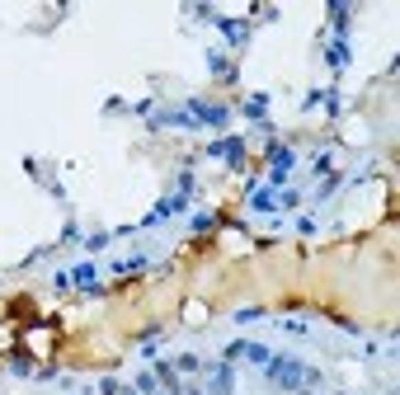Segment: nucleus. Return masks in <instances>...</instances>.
<instances>
[{
    "instance_id": "nucleus-1",
    "label": "nucleus",
    "mask_w": 400,
    "mask_h": 395,
    "mask_svg": "<svg viewBox=\"0 0 400 395\" xmlns=\"http://www.w3.org/2000/svg\"><path fill=\"white\" fill-rule=\"evenodd\" d=\"M264 376H268L273 391H311L320 381L316 367H306V363H297V358H278V353H273V363L264 367Z\"/></svg>"
},
{
    "instance_id": "nucleus-6",
    "label": "nucleus",
    "mask_w": 400,
    "mask_h": 395,
    "mask_svg": "<svg viewBox=\"0 0 400 395\" xmlns=\"http://www.w3.org/2000/svg\"><path fill=\"white\" fill-rule=\"evenodd\" d=\"M268 108H273V94H264V90H259V94H245V99H240V113H245L250 123H264V118H268Z\"/></svg>"
},
{
    "instance_id": "nucleus-11",
    "label": "nucleus",
    "mask_w": 400,
    "mask_h": 395,
    "mask_svg": "<svg viewBox=\"0 0 400 395\" xmlns=\"http://www.w3.org/2000/svg\"><path fill=\"white\" fill-rule=\"evenodd\" d=\"M250 212H278V193L273 188H250Z\"/></svg>"
},
{
    "instance_id": "nucleus-14",
    "label": "nucleus",
    "mask_w": 400,
    "mask_h": 395,
    "mask_svg": "<svg viewBox=\"0 0 400 395\" xmlns=\"http://www.w3.org/2000/svg\"><path fill=\"white\" fill-rule=\"evenodd\" d=\"M170 216H174V212H170V198H165V203H156V207H151L146 216H141V231H151V226H160V221H170Z\"/></svg>"
},
{
    "instance_id": "nucleus-25",
    "label": "nucleus",
    "mask_w": 400,
    "mask_h": 395,
    "mask_svg": "<svg viewBox=\"0 0 400 395\" xmlns=\"http://www.w3.org/2000/svg\"><path fill=\"white\" fill-rule=\"evenodd\" d=\"M292 395H311V391H292Z\"/></svg>"
},
{
    "instance_id": "nucleus-9",
    "label": "nucleus",
    "mask_w": 400,
    "mask_h": 395,
    "mask_svg": "<svg viewBox=\"0 0 400 395\" xmlns=\"http://www.w3.org/2000/svg\"><path fill=\"white\" fill-rule=\"evenodd\" d=\"M71 287H80V292H104V287H99V278H94V263H76V268H71Z\"/></svg>"
},
{
    "instance_id": "nucleus-12",
    "label": "nucleus",
    "mask_w": 400,
    "mask_h": 395,
    "mask_svg": "<svg viewBox=\"0 0 400 395\" xmlns=\"http://www.w3.org/2000/svg\"><path fill=\"white\" fill-rule=\"evenodd\" d=\"M348 61H353V48H348V43H330V52H325V66H330V71H344Z\"/></svg>"
},
{
    "instance_id": "nucleus-18",
    "label": "nucleus",
    "mask_w": 400,
    "mask_h": 395,
    "mask_svg": "<svg viewBox=\"0 0 400 395\" xmlns=\"http://www.w3.org/2000/svg\"><path fill=\"white\" fill-rule=\"evenodd\" d=\"M283 330H288V334H311V325H306L301 316H288V320H283Z\"/></svg>"
},
{
    "instance_id": "nucleus-3",
    "label": "nucleus",
    "mask_w": 400,
    "mask_h": 395,
    "mask_svg": "<svg viewBox=\"0 0 400 395\" xmlns=\"http://www.w3.org/2000/svg\"><path fill=\"white\" fill-rule=\"evenodd\" d=\"M208 156L212 160H226L231 170H245V136H221V141H208Z\"/></svg>"
},
{
    "instance_id": "nucleus-26",
    "label": "nucleus",
    "mask_w": 400,
    "mask_h": 395,
    "mask_svg": "<svg viewBox=\"0 0 400 395\" xmlns=\"http://www.w3.org/2000/svg\"><path fill=\"white\" fill-rule=\"evenodd\" d=\"M339 395H348V391H339Z\"/></svg>"
},
{
    "instance_id": "nucleus-24",
    "label": "nucleus",
    "mask_w": 400,
    "mask_h": 395,
    "mask_svg": "<svg viewBox=\"0 0 400 395\" xmlns=\"http://www.w3.org/2000/svg\"><path fill=\"white\" fill-rule=\"evenodd\" d=\"M118 395H137V386H118Z\"/></svg>"
},
{
    "instance_id": "nucleus-21",
    "label": "nucleus",
    "mask_w": 400,
    "mask_h": 395,
    "mask_svg": "<svg viewBox=\"0 0 400 395\" xmlns=\"http://www.w3.org/2000/svg\"><path fill=\"white\" fill-rule=\"evenodd\" d=\"M188 14H193V19H217L212 5H188Z\"/></svg>"
},
{
    "instance_id": "nucleus-8",
    "label": "nucleus",
    "mask_w": 400,
    "mask_h": 395,
    "mask_svg": "<svg viewBox=\"0 0 400 395\" xmlns=\"http://www.w3.org/2000/svg\"><path fill=\"white\" fill-rule=\"evenodd\" d=\"M151 128H193L184 108H151Z\"/></svg>"
},
{
    "instance_id": "nucleus-20",
    "label": "nucleus",
    "mask_w": 400,
    "mask_h": 395,
    "mask_svg": "<svg viewBox=\"0 0 400 395\" xmlns=\"http://www.w3.org/2000/svg\"><path fill=\"white\" fill-rule=\"evenodd\" d=\"M179 193L193 198V193H198V179H193V174H179Z\"/></svg>"
},
{
    "instance_id": "nucleus-15",
    "label": "nucleus",
    "mask_w": 400,
    "mask_h": 395,
    "mask_svg": "<svg viewBox=\"0 0 400 395\" xmlns=\"http://www.w3.org/2000/svg\"><path fill=\"white\" fill-rule=\"evenodd\" d=\"M170 367H174V372H184V376H198V372H203V363H198V353H179V358H174Z\"/></svg>"
},
{
    "instance_id": "nucleus-22",
    "label": "nucleus",
    "mask_w": 400,
    "mask_h": 395,
    "mask_svg": "<svg viewBox=\"0 0 400 395\" xmlns=\"http://www.w3.org/2000/svg\"><path fill=\"white\" fill-rule=\"evenodd\" d=\"M104 245H108V236H104V231H99V236H90V240H85V250H90V254H99Z\"/></svg>"
},
{
    "instance_id": "nucleus-19",
    "label": "nucleus",
    "mask_w": 400,
    "mask_h": 395,
    "mask_svg": "<svg viewBox=\"0 0 400 395\" xmlns=\"http://www.w3.org/2000/svg\"><path fill=\"white\" fill-rule=\"evenodd\" d=\"M259 316H268L264 306H245V311H236V325H250V320H259Z\"/></svg>"
},
{
    "instance_id": "nucleus-5",
    "label": "nucleus",
    "mask_w": 400,
    "mask_h": 395,
    "mask_svg": "<svg viewBox=\"0 0 400 395\" xmlns=\"http://www.w3.org/2000/svg\"><path fill=\"white\" fill-rule=\"evenodd\" d=\"M217 28H221V38H226L231 48H245V43H250V24H245V19H231V14H217Z\"/></svg>"
},
{
    "instance_id": "nucleus-16",
    "label": "nucleus",
    "mask_w": 400,
    "mask_h": 395,
    "mask_svg": "<svg viewBox=\"0 0 400 395\" xmlns=\"http://www.w3.org/2000/svg\"><path fill=\"white\" fill-rule=\"evenodd\" d=\"M188 231H193V236H208V231H217V212H198V216L188 221Z\"/></svg>"
},
{
    "instance_id": "nucleus-7",
    "label": "nucleus",
    "mask_w": 400,
    "mask_h": 395,
    "mask_svg": "<svg viewBox=\"0 0 400 395\" xmlns=\"http://www.w3.org/2000/svg\"><path fill=\"white\" fill-rule=\"evenodd\" d=\"M330 19H334V43H348V19H353V5H348V0H330Z\"/></svg>"
},
{
    "instance_id": "nucleus-13",
    "label": "nucleus",
    "mask_w": 400,
    "mask_h": 395,
    "mask_svg": "<svg viewBox=\"0 0 400 395\" xmlns=\"http://www.w3.org/2000/svg\"><path fill=\"white\" fill-rule=\"evenodd\" d=\"M208 71H212L217 80H226V76L236 80V66H231V57H226V52H208Z\"/></svg>"
},
{
    "instance_id": "nucleus-23",
    "label": "nucleus",
    "mask_w": 400,
    "mask_h": 395,
    "mask_svg": "<svg viewBox=\"0 0 400 395\" xmlns=\"http://www.w3.org/2000/svg\"><path fill=\"white\" fill-rule=\"evenodd\" d=\"M99 395H118V381H113V376H104V381H99Z\"/></svg>"
},
{
    "instance_id": "nucleus-17",
    "label": "nucleus",
    "mask_w": 400,
    "mask_h": 395,
    "mask_svg": "<svg viewBox=\"0 0 400 395\" xmlns=\"http://www.w3.org/2000/svg\"><path fill=\"white\" fill-rule=\"evenodd\" d=\"M320 104H325L330 118H339V90H320Z\"/></svg>"
},
{
    "instance_id": "nucleus-2",
    "label": "nucleus",
    "mask_w": 400,
    "mask_h": 395,
    "mask_svg": "<svg viewBox=\"0 0 400 395\" xmlns=\"http://www.w3.org/2000/svg\"><path fill=\"white\" fill-rule=\"evenodd\" d=\"M188 123H208V128H221L231 123V104H208V99H184Z\"/></svg>"
},
{
    "instance_id": "nucleus-4",
    "label": "nucleus",
    "mask_w": 400,
    "mask_h": 395,
    "mask_svg": "<svg viewBox=\"0 0 400 395\" xmlns=\"http://www.w3.org/2000/svg\"><path fill=\"white\" fill-rule=\"evenodd\" d=\"M208 367V391L203 395H236V367L231 363H203Z\"/></svg>"
},
{
    "instance_id": "nucleus-10",
    "label": "nucleus",
    "mask_w": 400,
    "mask_h": 395,
    "mask_svg": "<svg viewBox=\"0 0 400 395\" xmlns=\"http://www.w3.org/2000/svg\"><path fill=\"white\" fill-rule=\"evenodd\" d=\"M236 358H250V363H259V367L273 363V353H268L264 343H250V339H236Z\"/></svg>"
}]
</instances>
